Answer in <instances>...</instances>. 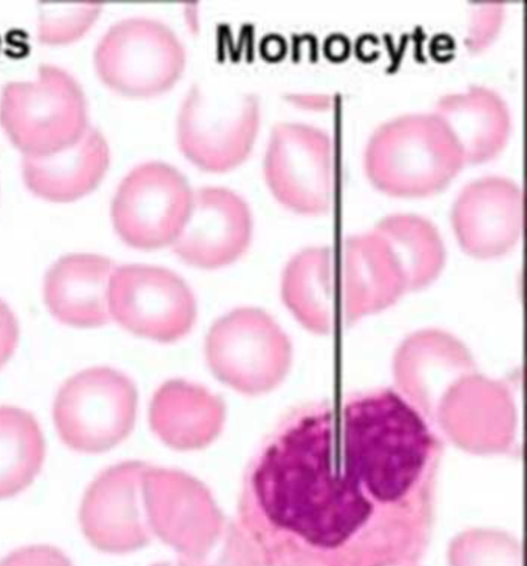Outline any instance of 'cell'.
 <instances>
[{
  "instance_id": "obj_1",
  "label": "cell",
  "mask_w": 527,
  "mask_h": 566,
  "mask_svg": "<svg viewBox=\"0 0 527 566\" xmlns=\"http://www.w3.org/2000/svg\"><path fill=\"white\" fill-rule=\"evenodd\" d=\"M443 441L398 390L312 402L255 453L239 523L265 566H410L435 523Z\"/></svg>"
},
{
  "instance_id": "obj_2",
  "label": "cell",
  "mask_w": 527,
  "mask_h": 566,
  "mask_svg": "<svg viewBox=\"0 0 527 566\" xmlns=\"http://www.w3.org/2000/svg\"><path fill=\"white\" fill-rule=\"evenodd\" d=\"M464 165L459 143L435 112L401 115L381 124L363 153L370 184L398 199L435 196Z\"/></svg>"
},
{
  "instance_id": "obj_3",
  "label": "cell",
  "mask_w": 527,
  "mask_h": 566,
  "mask_svg": "<svg viewBox=\"0 0 527 566\" xmlns=\"http://www.w3.org/2000/svg\"><path fill=\"white\" fill-rule=\"evenodd\" d=\"M0 127L22 157L60 153L91 127L83 87L60 65L42 64L34 80L3 85Z\"/></svg>"
},
{
  "instance_id": "obj_4",
  "label": "cell",
  "mask_w": 527,
  "mask_h": 566,
  "mask_svg": "<svg viewBox=\"0 0 527 566\" xmlns=\"http://www.w3.org/2000/svg\"><path fill=\"white\" fill-rule=\"evenodd\" d=\"M261 129V99L223 84H193L177 115V145L192 165L222 174L253 153Z\"/></svg>"
},
{
  "instance_id": "obj_5",
  "label": "cell",
  "mask_w": 527,
  "mask_h": 566,
  "mask_svg": "<svg viewBox=\"0 0 527 566\" xmlns=\"http://www.w3.org/2000/svg\"><path fill=\"white\" fill-rule=\"evenodd\" d=\"M138 389L110 367L85 368L62 384L53 421L62 443L80 453H104L122 444L135 428Z\"/></svg>"
},
{
  "instance_id": "obj_6",
  "label": "cell",
  "mask_w": 527,
  "mask_h": 566,
  "mask_svg": "<svg viewBox=\"0 0 527 566\" xmlns=\"http://www.w3.org/2000/svg\"><path fill=\"white\" fill-rule=\"evenodd\" d=\"M186 49L166 23L150 18L116 22L101 38L93 62L106 87L129 98L170 91L186 69Z\"/></svg>"
},
{
  "instance_id": "obj_7",
  "label": "cell",
  "mask_w": 527,
  "mask_h": 566,
  "mask_svg": "<svg viewBox=\"0 0 527 566\" xmlns=\"http://www.w3.org/2000/svg\"><path fill=\"white\" fill-rule=\"evenodd\" d=\"M204 352L212 374L245 395L274 390L293 364L289 337L271 314L254 306L232 310L217 319Z\"/></svg>"
},
{
  "instance_id": "obj_8",
  "label": "cell",
  "mask_w": 527,
  "mask_h": 566,
  "mask_svg": "<svg viewBox=\"0 0 527 566\" xmlns=\"http://www.w3.org/2000/svg\"><path fill=\"white\" fill-rule=\"evenodd\" d=\"M193 189L172 165L145 161L123 178L112 200V224L126 245L172 247L191 212Z\"/></svg>"
},
{
  "instance_id": "obj_9",
  "label": "cell",
  "mask_w": 527,
  "mask_h": 566,
  "mask_svg": "<svg viewBox=\"0 0 527 566\" xmlns=\"http://www.w3.org/2000/svg\"><path fill=\"white\" fill-rule=\"evenodd\" d=\"M108 312L131 335L170 344L189 335L199 308L191 286L173 271L126 263L112 273Z\"/></svg>"
},
{
  "instance_id": "obj_10",
  "label": "cell",
  "mask_w": 527,
  "mask_h": 566,
  "mask_svg": "<svg viewBox=\"0 0 527 566\" xmlns=\"http://www.w3.org/2000/svg\"><path fill=\"white\" fill-rule=\"evenodd\" d=\"M263 176L282 207L297 214H327L336 193L335 143L328 132L309 124H277Z\"/></svg>"
},
{
  "instance_id": "obj_11",
  "label": "cell",
  "mask_w": 527,
  "mask_h": 566,
  "mask_svg": "<svg viewBox=\"0 0 527 566\" xmlns=\"http://www.w3.org/2000/svg\"><path fill=\"white\" fill-rule=\"evenodd\" d=\"M143 506L152 536L176 549L178 559H199L222 536L226 518L211 491L177 469L147 467Z\"/></svg>"
},
{
  "instance_id": "obj_12",
  "label": "cell",
  "mask_w": 527,
  "mask_h": 566,
  "mask_svg": "<svg viewBox=\"0 0 527 566\" xmlns=\"http://www.w3.org/2000/svg\"><path fill=\"white\" fill-rule=\"evenodd\" d=\"M145 461H122L107 468L85 491L80 526L85 541L110 556L141 552L152 541L143 506Z\"/></svg>"
},
{
  "instance_id": "obj_13",
  "label": "cell",
  "mask_w": 527,
  "mask_h": 566,
  "mask_svg": "<svg viewBox=\"0 0 527 566\" xmlns=\"http://www.w3.org/2000/svg\"><path fill=\"white\" fill-rule=\"evenodd\" d=\"M433 422L463 451L495 455L513 448L517 409L505 384L474 374L447 390Z\"/></svg>"
},
{
  "instance_id": "obj_14",
  "label": "cell",
  "mask_w": 527,
  "mask_h": 566,
  "mask_svg": "<svg viewBox=\"0 0 527 566\" xmlns=\"http://www.w3.org/2000/svg\"><path fill=\"white\" fill-rule=\"evenodd\" d=\"M253 232V212L242 196L222 186H203L193 191L191 212L172 250L188 265L219 270L246 253Z\"/></svg>"
},
{
  "instance_id": "obj_15",
  "label": "cell",
  "mask_w": 527,
  "mask_h": 566,
  "mask_svg": "<svg viewBox=\"0 0 527 566\" xmlns=\"http://www.w3.org/2000/svg\"><path fill=\"white\" fill-rule=\"evenodd\" d=\"M523 207L521 186L510 178L483 177L464 186L451 214L461 250L479 261L513 251L523 235Z\"/></svg>"
},
{
  "instance_id": "obj_16",
  "label": "cell",
  "mask_w": 527,
  "mask_h": 566,
  "mask_svg": "<svg viewBox=\"0 0 527 566\" xmlns=\"http://www.w3.org/2000/svg\"><path fill=\"white\" fill-rule=\"evenodd\" d=\"M476 374L466 344L444 329L428 328L407 336L393 359L398 391L430 422L444 395L460 379Z\"/></svg>"
},
{
  "instance_id": "obj_17",
  "label": "cell",
  "mask_w": 527,
  "mask_h": 566,
  "mask_svg": "<svg viewBox=\"0 0 527 566\" xmlns=\"http://www.w3.org/2000/svg\"><path fill=\"white\" fill-rule=\"evenodd\" d=\"M404 293V271L381 234L373 230L345 239L342 301L348 325L389 308Z\"/></svg>"
},
{
  "instance_id": "obj_18",
  "label": "cell",
  "mask_w": 527,
  "mask_h": 566,
  "mask_svg": "<svg viewBox=\"0 0 527 566\" xmlns=\"http://www.w3.org/2000/svg\"><path fill=\"white\" fill-rule=\"evenodd\" d=\"M115 263L106 255H62L46 270L44 302L50 314L76 328H98L110 322L108 286Z\"/></svg>"
},
{
  "instance_id": "obj_19",
  "label": "cell",
  "mask_w": 527,
  "mask_h": 566,
  "mask_svg": "<svg viewBox=\"0 0 527 566\" xmlns=\"http://www.w3.org/2000/svg\"><path fill=\"white\" fill-rule=\"evenodd\" d=\"M223 399L185 379H170L155 391L149 422L155 436L176 451H200L222 433Z\"/></svg>"
},
{
  "instance_id": "obj_20",
  "label": "cell",
  "mask_w": 527,
  "mask_h": 566,
  "mask_svg": "<svg viewBox=\"0 0 527 566\" xmlns=\"http://www.w3.org/2000/svg\"><path fill=\"white\" fill-rule=\"evenodd\" d=\"M110 146L103 132L88 127L83 137L60 153L22 157L23 184L31 193L54 203L88 196L106 177Z\"/></svg>"
},
{
  "instance_id": "obj_21",
  "label": "cell",
  "mask_w": 527,
  "mask_h": 566,
  "mask_svg": "<svg viewBox=\"0 0 527 566\" xmlns=\"http://www.w3.org/2000/svg\"><path fill=\"white\" fill-rule=\"evenodd\" d=\"M440 116L459 143L466 165H483L497 158L509 142L513 118L506 101L484 85L451 93L436 101Z\"/></svg>"
},
{
  "instance_id": "obj_22",
  "label": "cell",
  "mask_w": 527,
  "mask_h": 566,
  "mask_svg": "<svg viewBox=\"0 0 527 566\" xmlns=\"http://www.w3.org/2000/svg\"><path fill=\"white\" fill-rule=\"evenodd\" d=\"M282 298L306 329L328 335L336 324L335 253L329 247H308L286 263Z\"/></svg>"
},
{
  "instance_id": "obj_23",
  "label": "cell",
  "mask_w": 527,
  "mask_h": 566,
  "mask_svg": "<svg viewBox=\"0 0 527 566\" xmlns=\"http://www.w3.org/2000/svg\"><path fill=\"white\" fill-rule=\"evenodd\" d=\"M375 231L389 243L404 271L407 291L432 285L445 265V247L441 232L425 217L391 214L376 223Z\"/></svg>"
},
{
  "instance_id": "obj_24",
  "label": "cell",
  "mask_w": 527,
  "mask_h": 566,
  "mask_svg": "<svg viewBox=\"0 0 527 566\" xmlns=\"http://www.w3.org/2000/svg\"><path fill=\"white\" fill-rule=\"evenodd\" d=\"M45 437L33 413L0 406V500L29 490L45 463Z\"/></svg>"
},
{
  "instance_id": "obj_25",
  "label": "cell",
  "mask_w": 527,
  "mask_h": 566,
  "mask_svg": "<svg viewBox=\"0 0 527 566\" xmlns=\"http://www.w3.org/2000/svg\"><path fill=\"white\" fill-rule=\"evenodd\" d=\"M451 566H523L517 538L497 530H468L449 546Z\"/></svg>"
},
{
  "instance_id": "obj_26",
  "label": "cell",
  "mask_w": 527,
  "mask_h": 566,
  "mask_svg": "<svg viewBox=\"0 0 527 566\" xmlns=\"http://www.w3.org/2000/svg\"><path fill=\"white\" fill-rule=\"evenodd\" d=\"M38 8V41L53 46L80 41L103 13L101 2H41Z\"/></svg>"
},
{
  "instance_id": "obj_27",
  "label": "cell",
  "mask_w": 527,
  "mask_h": 566,
  "mask_svg": "<svg viewBox=\"0 0 527 566\" xmlns=\"http://www.w3.org/2000/svg\"><path fill=\"white\" fill-rule=\"evenodd\" d=\"M178 566H265L253 538L239 522H228L211 552L199 559H178Z\"/></svg>"
},
{
  "instance_id": "obj_28",
  "label": "cell",
  "mask_w": 527,
  "mask_h": 566,
  "mask_svg": "<svg viewBox=\"0 0 527 566\" xmlns=\"http://www.w3.org/2000/svg\"><path fill=\"white\" fill-rule=\"evenodd\" d=\"M502 3H479L472 15L466 44L472 53L483 52L498 36L503 23Z\"/></svg>"
},
{
  "instance_id": "obj_29",
  "label": "cell",
  "mask_w": 527,
  "mask_h": 566,
  "mask_svg": "<svg viewBox=\"0 0 527 566\" xmlns=\"http://www.w3.org/2000/svg\"><path fill=\"white\" fill-rule=\"evenodd\" d=\"M0 566H75L72 559L52 545H30L14 549L0 559Z\"/></svg>"
},
{
  "instance_id": "obj_30",
  "label": "cell",
  "mask_w": 527,
  "mask_h": 566,
  "mask_svg": "<svg viewBox=\"0 0 527 566\" xmlns=\"http://www.w3.org/2000/svg\"><path fill=\"white\" fill-rule=\"evenodd\" d=\"M19 343V322L13 310L0 298V370L14 355Z\"/></svg>"
},
{
  "instance_id": "obj_31",
  "label": "cell",
  "mask_w": 527,
  "mask_h": 566,
  "mask_svg": "<svg viewBox=\"0 0 527 566\" xmlns=\"http://www.w3.org/2000/svg\"><path fill=\"white\" fill-rule=\"evenodd\" d=\"M297 104H304L305 107H313V108H317V107H320V108H324V107H327V104H328V98H325V96H309V95H306V96H297L296 99Z\"/></svg>"
},
{
  "instance_id": "obj_32",
  "label": "cell",
  "mask_w": 527,
  "mask_h": 566,
  "mask_svg": "<svg viewBox=\"0 0 527 566\" xmlns=\"http://www.w3.org/2000/svg\"><path fill=\"white\" fill-rule=\"evenodd\" d=\"M152 566H178L177 564H170V562H160V564H155Z\"/></svg>"
},
{
  "instance_id": "obj_33",
  "label": "cell",
  "mask_w": 527,
  "mask_h": 566,
  "mask_svg": "<svg viewBox=\"0 0 527 566\" xmlns=\"http://www.w3.org/2000/svg\"><path fill=\"white\" fill-rule=\"evenodd\" d=\"M410 566H414V565H410Z\"/></svg>"
}]
</instances>
